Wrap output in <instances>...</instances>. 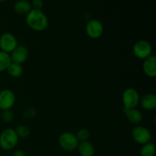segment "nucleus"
Returning <instances> with one entry per match:
<instances>
[{
	"instance_id": "nucleus-1",
	"label": "nucleus",
	"mask_w": 156,
	"mask_h": 156,
	"mask_svg": "<svg viewBox=\"0 0 156 156\" xmlns=\"http://www.w3.org/2000/svg\"><path fill=\"white\" fill-rule=\"evenodd\" d=\"M27 26L35 31H44L48 27V18L41 10L31 9L26 15Z\"/></svg>"
},
{
	"instance_id": "nucleus-2",
	"label": "nucleus",
	"mask_w": 156,
	"mask_h": 156,
	"mask_svg": "<svg viewBox=\"0 0 156 156\" xmlns=\"http://www.w3.org/2000/svg\"><path fill=\"white\" fill-rule=\"evenodd\" d=\"M19 138L15 129L12 128L5 129L0 134V147L5 151H10L15 149L18 143Z\"/></svg>"
},
{
	"instance_id": "nucleus-3",
	"label": "nucleus",
	"mask_w": 156,
	"mask_h": 156,
	"mask_svg": "<svg viewBox=\"0 0 156 156\" xmlns=\"http://www.w3.org/2000/svg\"><path fill=\"white\" fill-rule=\"evenodd\" d=\"M79 141L76 134L71 132H64L59 136V144L60 147L66 152H73L76 150Z\"/></svg>"
},
{
	"instance_id": "nucleus-4",
	"label": "nucleus",
	"mask_w": 156,
	"mask_h": 156,
	"mask_svg": "<svg viewBox=\"0 0 156 156\" xmlns=\"http://www.w3.org/2000/svg\"><path fill=\"white\" fill-rule=\"evenodd\" d=\"M140 94L136 89L133 88H128L124 90L122 95L123 109L136 108L140 103Z\"/></svg>"
},
{
	"instance_id": "nucleus-5",
	"label": "nucleus",
	"mask_w": 156,
	"mask_h": 156,
	"mask_svg": "<svg viewBox=\"0 0 156 156\" xmlns=\"http://www.w3.org/2000/svg\"><path fill=\"white\" fill-rule=\"evenodd\" d=\"M133 52L136 57L144 60L145 59L152 55V45L147 41L140 40L134 44L133 47Z\"/></svg>"
},
{
	"instance_id": "nucleus-6",
	"label": "nucleus",
	"mask_w": 156,
	"mask_h": 156,
	"mask_svg": "<svg viewBox=\"0 0 156 156\" xmlns=\"http://www.w3.org/2000/svg\"><path fill=\"white\" fill-rule=\"evenodd\" d=\"M131 136L136 143L139 144H146L151 142L152 133L148 128L143 126H136L131 131Z\"/></svg>"
},
{
	"instance_id": "nucleus-7",
	"label": "nucleus",
	"mask_w": 156,
	"mask_h": 156,
	"mask_svg": "<svg viewBox=\"0 0 156 156\" xmlns=\"http://www.w3.org/2000/svg\"><path fill=\"white\" fill-rule=\"evenodd\" d=\"M17 38L12 33L2 34L0 36V50L10 54L18 47Z\"/></svg>"
},
{
	"instance_id": "nucleus-8",
	"label": "nucleus",
	"mask_w": 156,
	"mask_h": 156,
	"mask_svg": "<svg viewBox=\"0 0 156 156\" xmlns=\"http://www.w3.org/2000/svg\"><path fill=\"white\" fill-rule=\"evenodd\" d=\"M85 31L90 38L98 39L103 34L104 26L99 20L91 19L86 24Z\"/></svg>"
},
{
	"instance_id": "nucleus-9",
	"label": "nucleus",
	"mask_w": 156,
	"mask_h": 156,
	"mask_svg": "<svg viewBox=\"0 0 156 156\" xmlns=\"http://www.w3.org/2000/svg\"><path fill=\"white\" fill-rule=\"evenodd\" d=\"M16 101L15 94L12 90L3 89L0 91V110H11Z\"/></svg>"
},
{
	"instance_id": "nucleus-10",
	"label": "nucleus",
	"mask_w": 156,
	"mask_h": 156,
	"mask_svg": "<svg viewBox=\"0 0 156 156\" xmlns=\"http://www.w3.org/2000/svg\"><path fill=\"white\" fill-rule=\"evenodd\" d=\"M29 56V51L24 46H18L12 53H10V57L12 62L17 64H23L27 61Z\"/></svg>"
},
{
	"instance_id": "nucleus-11",
	"label": "nucleus",
	"mask_w": 156,
	"mask_h": 156,
	"mask_svg": "<svg viewBox=\"0 0 156 156\" xmlns=\"http://www.w3.org/2000/svg\"><path fill=\"white\" fill-rule=\"evenodd\" d=\"M143 70L145 74L150 78H154L156 76V57L152 55L143 60Z\"/></svg>"
},
{
	"instance_id": "nucleus-12",
	"label": "nucleus",
	"mask_w": 156,
	"mask_h": 156,
	"mask_svg": "<svg viewBox=\"0 0 156 156\" xmlns=\"http://www.w3.org/2000/svg\"><path fill=\"white\" fill-rule=\"evenodd\" d=\"M123 113L127 118V120L133 124H139L143 119V114L140 110L136 108L132 109H123Z\"/></svg>"
},
{
	"instance_id": "nucleus-13",
	"label": "nucleus",
	"mask_w": 156,
	"mask_h": 156,
	"mask_svg": "<svg viewBox=\"0 0 156 156\" xmlns=\"http://www.w3.org/2000/svg\"><path fill=\"white\" fill-rule=\"evenodd\" d=\"M141 107L146 111H153L156 108V95L155 94H146L140 99Z\"/></svg>"
},
{
	"instance_id": "nucleus-14",
	"label": "nucleus",
	"mask_w": 156,
	"mask_h": 156,
	"mask_svg": "<svg viewBox=\"0 0 156 156\" xmlns=\"http://www.w3.org/2000/svg\"><path fill=\"white\" fill-rule=\"evenodd\" d=\"M77 149L81 156H94L95 152L94 146L88 140L79 142Z\"/></svg>"
},
{
	"instance_id": "nucleus-15",
	"label": "nucleus",
	"mask_w": 156,
	"mask_h": 156,
	"mask_svg": "<svg viewBox=\"0 0 156 156\" xmlns=\"http://www.w3.org/2000/svg\"><path fill=\"white\" fill-rule=\"evenodd\" d=\"M14 9L20 15H27L32 9L31 4L27 0H18L14 4Z\"/></svg>"
},
{
	"instance_id": "nucleus-16",
	"label": "nucleus",
	"mask_w": 156,
	"mask_h": 156,
	"mask_svg": "<svg viewBox=\"0 0 156 156\" xmlns=\"http://www.w3.org/2000/svg\"><path fill=\"white\" fill-rule=\"evenodd\" d=\"M8 74L12 78H19L20 76H22L23 74V67L20 64L15 63V62H11L10 65L9 66L8 69H6Z\"/></svg>"
},
{
	"instance_id": "nucleus-17",
	"label": "nucleus",
	"mask_w": 156,
	"mask_h": 156,
	"mask_svg": "<svg viewBox=\"0 0 156 156\" xmlns=\"http://www.w3.org/2000/svg\"><path fill=\"white\" fill-rule=\"evenodd\" d=\"M11 62L10 54L0 50V73L6 71Z\"/></svg>"
},
{
	"instance_id": "nucleus-18",
	"label": "nucleus",
	"mask_w": 156,
	"mask_h": 156,
	"mask_svg": "<svg viewBox=\"0 0 156 156\" xmlns=\"http://www.w3.org/2000/svg\"><path fill=\"white\" fill-rule=\"evenodd\" d=\"M155 145L152 142L143 144L140 149L141 156H154L155 154Z\"/></svg>"
},
{
	"instance_id": "nucleus-19",
	"label": "nucleus",
	"mask_w": 156,
	"mask_h": 156,
	"mask_svg": "<svg viewBox=\"0 0 156 156\" xmlns=\"http://www.w3.org/2000/svg\"><path fill=\"white\" fill-rule=\"evenodd\" d=\"M18 138H27L30 135V129L25 125H19L15 129Z\"/></svg>"
},
{
	"instance_id": "nucleus-20",
	"label": "nucleus",
	"mask_w": 156,
	"mask_h": 156,
	"mask_svg": "<svg viewBox=\"0 0 156 156\" xmlns=\"http://www.w3.org/2000/svg\"><path fill=\"white\" fill-rule=\"evenodd\" d=\"M2 120L6 123H10L13 121L14 120V114L11 110H6V111H2L1 112Z\"/></svg>"
},
{
	"instance_id": "nucleus-21",
	"label": "nucleus",
	"mask_w": 156,
	"mask_h": 156,
	"mask_svg": "<svg viewBox=\"0 0 156 156\" xmlns=\"http://www.w3.org/2000/svg\"><path fill=\"white\" fill-rule=\"evenodd\" d=\"M76 136L79 142L87 141L90 137V132L87 129H81L78 131Z\"/></svg>"
},
{
	"instance_id": "nucleus-22",
	"label": "nucleus",
	"mask_w": 156,
	"mask_h": 156,
	"mask_svg": "<svg viewBox=\"0 0 156 156\" xmlns=\"http://www.w3.org/2000/svg\"><path fill=\"white\" fill-rule=\"evenodd\" d=\"M36 115V111L33 108H27L23 111L22 116L24 119H31Z\"/></svg>"
},
{
	"instance_id": "nucleus-23",
	"label": "nucleus",
	"mask_w": 156,
	"mask_h": 156,
	"mask_svg": "<svg viewBox=\"0 0 156 156\" xmlns=\"http://www.w3.org/2000/svg\"><path fill=\"white\" fill-rule=\"evenodd\" d=\"M43 6H44L43 0H33L31 3L32 9H35V10H41Z\"/></svg>"
},
{
	"instance_id": "nucleus-24",
	"label": "nucleus",
	"mask_w": 156,
	"mask_h": 156,
	"mask_svg": "<svg viewBox=\"0 0 156 156\" xmlns=\"http://www.w3.org/2000/svg\"><path fill=\"white\" fill-rule=\"evenodd\" d=\"M13 156H26L25 152L21 149H18V150L15 151L13 153Z\"/></svg>"
},
{
	"instance_id": "nucleus-25",
	"label": "nucleus",
	"mask_w": 156,
	"mask_h": 156,
	"mask_svg": "<svg viewBox=\"0 0 156 156\" xmlns=\"http://www.w3.org/2000/svg\"><path fill=\"white\" fill-rule=\"evenodd\" d=\"M5 0H0V2H5Z\"/></svg>"
},
{
	"instance_id": "nucleus-26",
	"label": "nucleus",
	"mask_w": 156,
	"mask_h": 156,
	"mask_svg": "<svg viewBox=\"0 0 156 156\" xmlns=\"http://www.w3.org/2000/svg\"><path fill=\"white\" fill-rule=\"evenodd\" d=\"M1 112H2V111H1V110H0V114H1Z\"/></svg>"
}]
</instances>
